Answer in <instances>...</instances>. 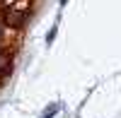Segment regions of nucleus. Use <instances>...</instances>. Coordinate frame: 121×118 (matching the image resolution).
Masks as SVG:
<instances>
[{"label": "nucleus", "instance_id": "f257e3e1", "mask_svg": "<svg viewBox=\"0 0 121 118\" xmlns=\"http://www.w3.org/2000/svg\"><path fill=\"white\" fill-rule=\"evenodd\" d=\"M29 7H32V0H12V3L3 5V12H0V22L10 29H17L27 22L29 17Z\"/></svg>", "mask_w": 121, "mask_h": 118}, {"label": "nucleus", "instance_id": "f03ea898", "mask_svg": "<svg viewBox=\"0 0 121 118\" xmlns=\"http://www.w3.org/2000/svg\"><path fill=\"white\" fill-rule=\"evenodd\" d=\"M10 70H12V55H10L7 51H3L0 53V82L10 75Z\"/></svg>", "mask_w": 121, "mask_h": 118}, {"label": "nucleus", "instance_id": "7ed1b4c3", "mask_svg": "<svg viewBox=\"0 0 121 118\" xmlns=\"http://www.w3.org/2000/svg\"><path fill=\"white\" fill-rule=\"evenodd\" d=\"M7 3H12V0H3V5H7Z\"/></svg>", "mask_w": 121, "mask_h": 118}]
</instances>
